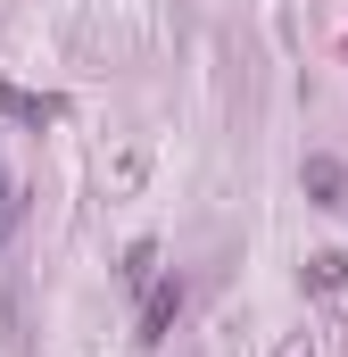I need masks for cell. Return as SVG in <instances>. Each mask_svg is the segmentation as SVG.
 <instances>
[{
	"label": "cell",
	"mask_w": 348,
	"mask_h": 357,
	"mask_svg": "<svg viewBox=\"0 0 348 357\" xmlns=\"http://www.w3.org/2000/svg\"><path fill=\"white\" fill-rule=\"evenodd\" d=\"M307 282H315V291H340V282H348V258H340V250H315V258H307Z\"/></svg>",
	"instance_id": "obj_5"
},
{
	"label": "cell",
	"mask_w": 348,
	"mask_h": 357,
	"mask_svg": "<svg viewBox=\"0 0 348 357\" xmlns=\"http://www.w3.org/2000/svg\"><path fill=\"white\" fill-rule=\"evenodd\" d=\"M307 191H315V208H340V199H348L340 158H307Z\"/></svg>",
	"instance_id": "obj_3"
},
{
	"label": "cell",
	"mask_w": 348,
	"mask_h": 357,
	"mask_svg": "<svg viewBox=\"0 0 348 357\" xmlns=\"http://www.w3.org/2000/svg\"><path fill=\"white\" fill-rule=\"evenodd\" d=\"M174 316H182V282H150V299H141V341H150V349L166 341Z\"/></svg>",
	"instance_id": "obj_1"
},
{
	"label": "cell",
	"mask_w": 348,
	"mask_h": 357,
	"mask_svg": "<svg viewBox=\"0 0 348 357\" xmlns=\"http://www.w3.org/2000/svg\"><path fill=\"white\" fill-rule=\"evenodd\" d=\"M0 108H8V116H17V125H33V133H42V125H58V116H67V108H58V100H50V91H0Z\"/></svg>",
	"instance_id": "obj_2"
},
{
	"label": "cell",
	"mask_w": 348,
	"mask_h": 357,
	"mask_svg": "<svg viewBox=\"0 0 348 357\" xmlns=\"http://www.w3.org/2000/svg\"><path fill=\"white\" fill-rule=\"evenodd\" d=\"M17 225H25V191H17V175L0 167V250L17 241Z\"/></svg>",
	"instance_id": "obj_4"
}]
</instances>
